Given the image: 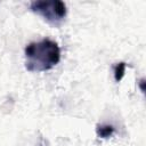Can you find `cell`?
I'll use <instances>...</instances> for the list:
<instances>
[{
  "instance_id": "3",
  "label": "cell",
  "mask_w": 146,
  "mask_h": 146,
  "mask_svg": "<svg viewBox=\"0 0 146 146\" xmlns=\"http://www.w3.org/2000/svg\"><path fill=\"white\" fill-rule=\"evenodd\" d=\"M115 129L112 124H97L96 125V133L99 138H110L114 133Z\"/></svg>"
},
{
  "instance_id": "1",
  "label": "cell",
  "mask_w": 146,
  "mask_h": 146,
  "mask_svg": "<svg viewBox=\"0 0 146 146\" xmlns=\"http://www.w3.org/2000/svg\"><path fill=\"white\" fill-rule=\"evenodd\" d=\"M24 56L25 68L29 72H44L59 63L60 48L56 41L44 38L26 44Z\"/></svg>"
},
{
  "instance_id": "5",
  "label": "cell",
  "mask_w": 146,
  "mask_h": 146,
  "mask_svg": "<svg viewBox=\"0 0 146 146\" xmlns=\"http://www.w3.org/2000/svg\"><path fill=\"white\" fill-rule=\"evenodd\" d=\"M139 86H140V89H141V91L144 92V79H141V80L139 81Z\"/></svg>"
},
{
  "instance_id": "4",
  "label": "cell",
  "mask_w": 146,
  "mask_h": 146,
  "mask_svg": "<svg viewBox=\"0 0 146 146\" xmlns=\"http://www.w3.org/2000/svg\"><path fill=\"white\" fill-rule=\"evenodd\" d=\"M125 68H127V65L124 62L116 63L113 66V74H114V79L116 82H120L122 80V78L124 76V73H125Z\"/></svg>"
},
{
  "instance_id": "2",
  "label": "cell",
  "mask_w": 146,
  "mask_h": 146,
  "mask_svg": "<svg viewBox=\"0 0 146 146\" xmlns=\"http://www.w3.org/2000/svg\"><path fill=\"white\" fill-rule=\"evenodd\" d=\"M30 9L54 26H58L66 17V5L60 0H38L30 3Z\"/></svg>"
}]
</instances>
